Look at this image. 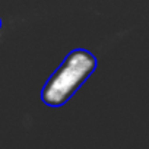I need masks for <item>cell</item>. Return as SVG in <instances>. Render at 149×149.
Listing matches in <instances>:
<instances>
[{
  "label": "cell",
  "instance_id": "obj_1",
  "mask_svg": "<svg viewBox=\"0 0 149 149\" xmlns=\"http://www.w3.org/2000/svg\"><path fill=\"white\" fill-rule=\"evenodd\" d=\"M95 57L89 51H72L42 88V101L51 107L63 105L88 79V76L95 70Z\"/></svg>",
  "mask_w": 149,
  "mask_h": 149
}]
</instances>
